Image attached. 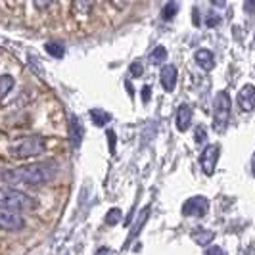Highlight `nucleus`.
<instances>
[{
    "label": "nucleus",
    "mask_w": 255,
    "mask_h": 255,
    "mask_svg": "<svg viewBox=\"0 0 255 255\" xmlns=\"http://www.w3.org/2000/svg\"><path fill=\"white\" fill-rule=\"evenodd\" d=\"M58 173V167L54 161H44V163H29L4 171L2 179L10 184H29V186H37V184H46L50 182Z\"/></svg>",
    "instance_id": "f257e3e1"
},
{
    "label": "nucleus",
    "mask_w": 255,
    "mask_h": 255,
    "mask_svg": "<svg viewBox=\"0 0 255 255\" xmlns=\"http://www.w3.org/2000/svg\"><path fill=\"white\" fill-rule=\"evenodd\" d=\"M0 207H8V209H13V211H31L37 207V202L21 190H15V188H10V186H4L0 188Z\"/></svg>",
    "instance_id": "f03ea898"
},
{
    "label": "nucleus",
    "mask_w": 255,
    "mask_h": 255,
    "mask_svg": "<svg viewBox=\"0 0 255 255\" xmlns=\"http://www.w3.org/2000/svg\"><path fill=\"white\" fill-rule=\"evenodd\" d=\"M46 150V142L40 136H29L25 140L17 142L10 148V153L17 159H27V157H35Z\"/></svg>",
    "instance_id": "7ed1b4c3"
},
{
    "label": "nucleus",
    "mask_w": 255,
    "mask_h": 255,
    "mask_svg": "<svg viewBox=\"0 0 255 255\" xmlns=\"http://www.w3.org/2000/svg\"><path fill=\"white\" fill-rule=\"evenodd\" d=\"M213 115H215V121H213V127L215 130L223 132L227 128L230 117V96L227 90H219L217 96H215V102H213Z\"/></svg>",
    "instance_id": "20e7f679"
},
{
    "label": "nucleus",
    "mask_w": 255,
    "mask_h": 255,
    "mask_svg": "<svg viewBox=\"0 0 255 255\" xmlns=\"http://www.w3.org/2000/svg\"><path fill=\"white\" fill-rule=\"evenodd\" d=\"M209 211V200L204 196H194L182 204V215L184 217H205Z\"/></svg>",
    "instance_id": "39448f33"
},
{
    "label": "nucleus",
    "mask_w": 255,
    "mask_h": 255,
    "mask_svg": "<svg viewBox=\"0 0 255 255\" xmlns=\"http://www.w3.org/2000/svg\"><path fill=\"white\" fill-rule=\"evenodd\" d=\"M23 227H25V219L17 211L8 209V207H0V229L15 232V230H21Z\"/></svg>",
    "instance_id": "423d86ee"
},
{
    "label": "nucleus",
    "mask_w": 255,
    "mask_h": 255,
    "mask_svg": "<svg viewBox=\"0 0 255 255\" xmlns=\"http://www.w3.org/2000/svg\"><path fill=\"white\" fill-rule=\"evenodd\" d=\"M219 153H221V146H219V144H209V146H205V150L202 152L200 165H202V171H204L207 177L215 173V165H217Z\"/></svg>",
    "instance_id": "0eeeda50"
},
{
    "label": "nucleus",
    "mask_w": 255,
    "mask_h": 255,
    "mask_svg": "<svg viewBox=\"0 0 255 255\" xmlns=\"http://www.w3.org/2000/svg\"><path fill=\"white\" fill-rule=\"evenodd\" d=\"M238 108L242 112H252L255 110V87L254 85H246L238 92Z\"/></svg>",
    "instance_id": "6e6552de"
},
{
    "label": "nucleus",
    "mask_w": 255,
    "mask_h": 255,
    "mask_svg": "<svg viewBox=\"0 0 255 255\" xmlns=\"http://www.w3.org/2000/svg\"><path fill=\"white\" fill-rule=\"evenodd\" d=\"M83 136H85L83 123L79 121V117H77V115H71V119H69V138H71L73 148H79V146H81Z\"/></svg>",
    "instance_id": "1a4fd4ad"
},
{
    "label": "nucleus",
    "mask_w": 255,
    "mask_h": 255,
    "mask_svg": "<svg viewBox=\"0 0 255 255\" xmlns=\"http://www.w3.org/2000/svg\"><path fill=\"white\" fill-rule=\"evenodd\" d=\"M161 85H163V89L167 92H173L175 90V85H177V69H175V65H165L163 69H161Z\"/></svg>",
    "instance_id": "9d476101"
},
{
    "label": "nucleus",
    "mask_w": 255,
    "mask_h": 255,
    "mask_svg": "<svg viewBox=\"0 0 255 255\" xmlns=\"http://www.w3.org/2000/svg\"><path fill=\"white\" fill-rule=\"evenodd\" d=\"M190 123H192V108L186 106V104H182L179 110H177V128H179L180 132H184V130H188Z\"/></svg>",
    "instance_id": "9b49d317"
},
{
    "label": "nucleus",
    "mask_w": 255,
    "mask_h": 255,
    "mask_svg": "<svg viewBox=\"0 0 255 255\" xmlns=\"http://www.w3.org/2000/svg\"><path fill=\"white\" fill-rule=\"evenodd\" d=\"M196 62H198V65L202 69L211 71L215 67V56H213V52L207 50V48H200V50L196 52Z\"/></svg>",
    "instance_id": "f8f14e48"
},
{
    "label": "nucleus",
    "mask_w": 255,
    "mask_h": 255,
    "mask_svg": "<svg viewBox=\"0 0 255 255\" xmlns=\"http://www.w3.org/2000/svg\"><path fill=\"white\" fill-rule=\"evenodd\" d=\"M90 119L96 127H106L110 121H112V115L104 110H90Z\"/></svg>",
    "instance_id": "ddd939ff"
},
{
    "label": "nucleus",
    "mask_w": 255,
    "mask_h": 255,
    "mask_svg": "<svg viewBox=\"0 0 255 255\" xmlns=\"http://www.w3.org/2000/svg\"><path fill=\"white\" fill-rule=\"evenodd\" d=\"M148 217H150V205H148V207H144V209H142L140 217H138V221H136V223H134V230H132V232H130V236H128L127 244H128V242H132V240H134V238H136V236H138V232H140V230L144 229V223H146V221H148Z\"/></svg>",
    "instance_id": "4468645a"
},
{
    "label": "nucleus",
    "mask_w": 255,
    "mask_h": 255,
    "mask_svg": "<svg viewBox=\"0 0 255 255\" xmlns=\"http://www.w3.org/2000/svg\"><path fill=\"white\" fill-rule=\"evenodd\" d=\"M192 238L198 246H209V242L215 238V232L213 230H196V232H192Z\"/></svg>",
    "instance_id": "2eb2a0df"
},
{
    "label": "nucleus",
    "mask_w": 255,
    "mask_h": 255,
    "mask_svg": "<svg viewBox=\"0 0 255 255\" xmlns=\"http://www.w3.org/2000/svg\"><path fill=\"white\" fill-rule=\"evenodd\" d=\"M13 89V77L12 75H0V100H4L10 90Z\"/></svg>",
    "instance_id": "dca6fc26"
},
{
    "label": "nucleus",
    "mask_w": 255,
    "mask_h": 255,
    "mask_svg": "<svg viewBox=\"0 0 255 255\" xmlns=\"http://www.w3.org/2000/svg\"><path fill=\"white\" fill-rule=\"evenodd\" d=\"M123 219V213H121V209L119 207H112L108 213H106V219H104V223L108 225V227H115L119 221Z\"/></svg>",
    "instance_id": "f3484780"
},
{
    "label": "nucleus",
    "mask_w": 255,
    "mask_h": 255,
    "mask_svg": "<svg viewBox=\"0 0 255 255\" xmlns=\"http://www.w3.org/2000/svg\"><path fill=\"white\" fill-rule=\"evenodd\" d=\"M44 48H46V52H48L50 56H54V58H64L65 56V46L62 42H46Z\"/></svg>",
    "instance_id": "a211bd4d"
},
{
    "label": "nucleus",
    "mask_w": 255,
    "mask_h": 255,
    "mask_svg": "<svg viewBox=\"0 0 255 255\" xmlns=\"http://www.w3.org/2000/svg\"><path fill=\"white\" fill-rule=\"evenodd\" d=\"M177 12H179V4H177L175 0H171V2H167L165 6H163L161 17H163L165 21H169V19H173V17L177 15Z\"/></svg>",
    "instance_id": "6ab92c4d"
},
{
    "label": "nucleus",
    "mask_w": 255,
    "mask_h": 255,
    "mask_svg": "<svg viewBox=\"0 0 255 255\" xmlns=\"http://www.w3.org/2000/svg\"><path fill=\"white\" fill-rule=\"evenodd\" d=\"M165 58H167V50L163 48V46H157V48L150 54V62H152L153 65L163 64V62H165Z\"/></svg>",
    "instance_id": "aec40b11"
},
{
    "label": "nucleus",
    "mask_w": 255,
    "mask_h": 255,
    "mask_svg": "<svg viewBox=\"0 0 255 255\" xmlns=\"http://www.w3.org/2000/svg\"><path fill=\"white\" fill-rule=\"evenodd\" d=\"M128 71H130V75L134 77H142V73H144V65H142V62H132L130 64V67H128Z\"/></svg>",
    "instance_id": "412c9836"
},
{
    "label": "nucleus",
    "mask_w": 255,
    "mask_h": 255,
    "mask_svg": "<svg viewBox=\"0 0 255 255\" xmlns=\"http://www.w3.org/2000/svg\"><path fill=\"white\" fill-rule=\"evenodd\" d=\"M205 23H207V27H217L219 23H221V15L209 12L207 13V17H205Z\"/></svg>",
    "instance_id": "4be33fe9"
},
{
    "label": "nucleus",
    "mask_w": 255,
    "mask_h": 255,
    "mask_svg": "<svg viewBox=\"0 0 255 255\" xmlns=\"http://www.w3.org/2000/svg\"><path fill=\"white\" fill-rule=\"evenodd\" d=\"M205 136H207V134H205V127H204V125L196 127V142H198V144H202V142L205 140Z\"/></svg>",
    "instance_id": "5701e85b"
},
{
    "label": "nucleus",
    "mask_w": 255,
    "mask_h": 255,
    "mask_svg": "<svg viewBox=\"0 0 255 255\" xmlns=\"http://www.w3.org/2000/svg\"><path fill=\"white\" fill-rule=\"evenodd\" d=\"M150 98H152V87L146 85V87L142 89V102H150Z\"/></svg>",
    "instance_id": "b1692460"
},
{
    "label": "nucleus",
    "mask_w": 255,
    "mask_h": 255,
    "mask_svg": "<svg viewBox=\"0 0 255 255\" xmlns=\"http://www.w3.org/2000/svg\"><path fill=\"white\" fill-rule=\"evenodd\" d=\"M33 2H35V6H37L38 10H46V8L50 6L54 0H33Z\"/></svg>",
    "instance_id": "393cba45"
},
{
    "label": "nucleus",
    "mask_w": 255,
    "mask_h": 255,
    "mask_svg": "<svg viewBox=\"0 0 255 255\" xmlns=\"http://www.w3.org/2000/svg\"><path fill=\"white\" fill-rule=\"evenodd\" d=\"M244 10L248 13H255V0H246L244 2Z\"/></svg>",
    "instance_id": "a878e982"
},
{
    "label": "nucleus",
    "mask_w": 255,
    "mask_h": 255,
    "mask_svg": "<svg viewBox=\"0 0 255 255\" xmlns=\"http://www.w3.org/2000/svg\"><path fill=\"white\" fill-rule=\"evenodd\" d=\"M204 255H225V252H223L219 246H211V248H209Z\"/></svg>",
    "instance_id": "bb28decb"
},
{
    "label": "nucleus",
    "mask_w": 255,
    "mask_h": 255,
    "mask_svg": "<svg viewBox=\"0 0 255 255\" xmlns=\"http://www.w3.org/2000/svg\"><path fill=\"white\" fill-rule=\"evenodd\" d=\"M108 138H110V152L115 153V132L114 130H108Z\"/></svg>",
    "instance_id": "cd10ccee"
},
{
    "label": "nucleus",
    "mask_w": 255,
    "mask_h": 255,
    "mask_svg": "<svg viewBox=\"0 0 255 255\" xmlns=\"http://www.w3.org/2000/svg\"><path fill=\"white\" fill-rule=\"evenodd\" d=\"M211 4L217 6V8H225L227 6V0H211Z\"/></svg>",
    "instance_id": "c85d7f7f"
},
{
    "label": "nucleus",
    "mask_w": 255,
    "mask_h": 255,
    "mask_svg": "<svg viewBox=\"0 0 255 255\" xmlns=\"http://www.w3.org/2000/svg\"><path fill=\"white\" fill-rule=\"evenodd\" d=\"M192 19H194V25H200V13H198V10L192 12Z\"/></svg>",
    "instance_id": "c756f323"
},
{
    "label": "nucleus",
    "mask_w": 255,
    "mask_h": 255,
    "mask_svg": "<svg viewBox=\"0 0 255 255\" xmlns=\"http://www.w3.org/2000/svg\"><path fill=\"white\" fill-rule=\"evenodd\" d=\"M96 255H112V252H110L108 248H102V250H98V252H96Z\"/></svg>",
    "instance_id": "7c9ffc66"
},
{
    "label": "nucleus",
    "mask_w": 255,
    "mask_h": 255,
    "mask_svg": "<svg viewBox=\"0 0 255 255\" xmlns=\"http://www.w3.org/2000/svg\"><path fill=\"white\" fill-rule=\"evenodd\" d=\"M125 87H127V90H128V94H130V96H134V90L130 89V83H128V81H127V83H125Z\"/></svg>",
    "instance_id": "2f4dec72"
},
{
    "label": "nucleus",
    "mask_w": 255,
    "mask_h": 255,
    "mask_svg": "<svg viewBox=\"0 0 255 255\" xmlns=\"http://www.w3.org/2000/svg\"><path fill=\"white\" fill-rule=\"evenodd\" d=\"M252 173L255 175V153H254V157H252Z\"/></svg>",
    "instance_id": "473e14b6"
}]
</instances>
